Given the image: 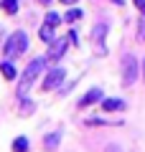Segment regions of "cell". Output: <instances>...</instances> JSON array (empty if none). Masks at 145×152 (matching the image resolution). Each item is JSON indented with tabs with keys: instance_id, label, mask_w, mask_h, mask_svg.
<instances>
[{
	"instance_id": "6da1fadb",
	"label": "cell",
	"mask_w": 145,
	"mask_h": 152,
	"mask_svg": "<svg viewBox=\"0 0 145 152\" xmlns=\"http://www.w3.org/2000/svg\"><path fill=\"white\" fill-rule=\"evenodd\" d=\"M46 56H38V58H33L31 64L26 66V71H23L21 76V81H18V96H26L28 91H31V86L36 84V79L41 76V71L46 69Z\"/></svg>"
},
{
	"instance_id": "7a4b0ae2",
	"label": "cell",
	"mask_w": 145,
	"mask_h": 152,
	"mask_svg": "<svg viewBox=\"0 0 145 152\" xmlns=\"http://www.w3.org/2000/svg\"><path fill=\"white\" fill-rule=\"evenodd\" d=\"M3 51H5V58H10V61L18 58V56H23L28 51V36H26V31H16L5 43H3Z\"/></svg>"
},
{
	"instance_id": "3957f363",
	"label": "cell",
	"mask_w": 145,
	"mask_h": 152,
	"mask_svg": "<svg viewBox=\"0 0 145 152\" xmlns=\"http://www.w3.org/2000/svg\"><path fill=\"white\" fill-rule=\"evenodd\" d=\"M59 23H61L59 13H46V20H43V26L38 28V38H41L43 43L56 41V28H59Z\"/></svg>"
},
{
	"instance_id": "277c9868",
	"label": "cell",
	"mask_w": 145,
	"mask_h": 152,
	"mask_svg": "<svg viewBox=\"0 0 145 152\" xmlns=\"http://www.w3.org/2000/svg\"><path fill=\"white\" fill-rule=\"evenodd\" d=\"M138 81V58L132 53L122 56V86H132Z\"/></svg>"
},
{
	"instance_id": "5b68a950",
	"label": "cell",
	"mask_w": 145,
	"mask_h": 152,
	"mask_svg": "<svg viewBox=\"0 0 145 152\" xmlns=\"http://www.w3.org/2000/svg\"><path fill=\"white\" fill-rule=\"evenodd\" d=\"M104 36H107V23H97L92 31V41H94V51L99 56H107V46H104Z\"/></svg>"
},
{
	"instance_id": "8992f818",
	"label": "cell",
	"mask_w": 145,
	"mask_h": 152,
	"mask_svg": "<svg viewBox=\"0 0 145 152\" xmlns=\"http://www.w3.org/2000/svg\"><path fill=\"white\" fill-rule=\"evenodd\" d=\"M66 79V71L61 69V66H56V69H51L46 74V81L41 84V89L43 91H51V89H56V86H61V81Z\"/></svg>"
},
{
	"instance_id": "52a82bcc",
	"label": "cell",
	"mask_w": 145,
	"mask_h": 152,
	"mask_svg": "<svg viewBox=\"0 0 145 152\" xmlns=\"http://www.w3.org/2000/svg\"><path fill=\"white\" fill-rule=\"evenodd\" d=\"M64 51H66V38H56V43H54V41L48 43L46 58H48V61H59L61 56H64Z\"/></svg>"
},
{
	"instance_id": "ba28073f",
	"label": "cell",
	"mask_w": 145,
	"mask_h": 152,
	"mask_svg": "<svg viewBox=\"0 0 145 152\" xmlns=\"http://www.w3.org/2000/svg\"><path fill=\"white\" fill-rule=\"evenodd\" d=\"M102 89L99 86H94V89H89V91L84 94V96L79 99V109H87V107H92V104H97V102H102Z\"/></svg>"
},
{
	"instance_id": "9c48e42d",
	"label": "cell",
	"mask_w": 145,
	"mask_h": 152,
	"mask_svg": "<svg viewBox=\"0 0 145 152\" xmlns=\"http://www.w3.org/2000/svg\"><path fill=\"white\" fill-rule=\"evenodd\" d=\"M102 109H104V112H122V109H125V102H122V99H102Z\"/></svg>"
},
{
	"instance_id": "30bf717a",
	"label": "cell",
	"mask_w": 145,
	"mask_h": 152,
	"mask_svg": "<svg viewBox=\"0 0 145 152\" xmlns=\"http://www.w3.org/2000/svg\"><path fill=\"white\" fill-rule=\"evenodd\" d=\"M59 140H61L59 132H51V134H46V140H43V150H46V152H54L56 147H59Z\"/></svg>"
},
{
	"instance_id": "8fae6325",
	"label": "cell",
	"mask_w": 145,
	"mask_h": 152,
	"mask_svg": "<svg viewBox=\"0 0 145 152\" xmlns=\"http://www.w3.org/2000/svg\"><path fill=\"white\" fill-rule=\"evenodd\" d=\"M31 112H36V102H31L28 96H21V109H18V114H21V117H28Z\"/></svg>"
},
{
	"instance_id": "7c38bea8",
	"label": "cell",
	"mask_w": 145,
	"mask_h": 152,
	"mask_svg": "<svg viewBox=\"0 0 145 152\" xmlns=\"http://www.w3.org/2000/svg\"><path fill=\"white\" fill-rule=\"evenodd\" d=\"M0 5H3V10H5L8 15H16V13H18V5H21V0H0Z\"/></svg>"
},
{
	"instance_id": "4fadbf2b",
	"label": "cell",
	"mask_w": 145,
	"mask_h": 152,
	"mask_svg": "<svg viewBox=\"0 0 145 152\" xmlns=\"http://www.w3.org/2000/svg\"><path fill=\"white\" fill-rule=\"evenodd\" d=\"M0 71H3V76H5V79H10V81H13V79H16V66L10 64V58H8V61H3V64H0Z\"/></svg>"
},
{
	"instance_id": "5bb4252c",
	"label": "cell",
	"mask_w": 145,
	"mask_h": 152,
	"mask_svg": "<svg viewBox=\"0 0 145 152\" xmlns=\"http://www.w3.org/2000/svg\"><path fill=\"white\" fill-rule=\"evenodd\" d=\"M13 152H28V140L26 137H18V140L13 142Z\"/></svg>"
},
{
	"instance_id": "9a60e30c",
	"label": "cell",
	"mask_w": 145,
	"mask_h": 152,
	"mask_svg": "<svg viewBox=\"0 0 145 152\" xmlns=\"http://www.w3.org/2000/svg\"><path fill=\"white\" fill-rule=\"evenodd\" d=\"M79 18H81V10H79V8H76V10H69V13H66V23H76Z\"/></svg>"
},
{
	"instance_id": "2e32d148",
	"label": "cell",
	"mask_w": 145,
	"mask_h": 152,
	"mask_svg": "<svg viewBox=\"0 0 145 152\" xmlns=\"http://www.w3.org/2000/svg\"><path fill=\"white\" fill-rule=\"evenodd\" d=\"M138 36L145 38V15H143V13H140V23H138Z\"/></svg>"
},
{
	"instance_id": "e0dca14e",
	"label": "cell",
	"mask_w": 145,
	"mask_h": 152,
	"mask_svg": "<svg viewBox=\"0 0 145 152\" xmlns=\"http://www.w3.org/2000/svg\"><path fill=\"white\" fill-rule=\"evenodd\" d=\"M132 3H135V5H138V10L143 13V15H145V0H132Z\"/></svg>"
},
{
	"instance_id": "ac0fdd59",
	"label": "cell",
	"mask_w": 145,
	"mask_h": 152,
	"mask_svg": "<svg viewBox=\"0 0 145 152\" xmlns=\"http://www.w3.org/2000/svg\"><path fill=\"white\" fill-rule=\"evenodd\" d=\"M69 41H71V43H76V41H79V36H76V31H71V33H69Z\"/></svg>"
},
{
	"instance_id": "d6986e66",
	"label": "cell",
	"mask_w": 145,
	"mask_h": 152,
	"mask_svg": "<svg viewBox=\"0 0 145 152\" xmlns=\"http://www.w3.org/2000/svg\"><path fill=\"white\" fill-rule=\"evenodd\" d=\"M5 43V31H3V26H0V46Z\"/></svg>"
},
{
	"instance_id": "ffe728a7",
	"label": "cell",
	"mask_w": 145,
	"mask_h": 152,
	"mask_svg": "<svg viewBox=\"0 0 145 152\" xmlns=\"http://www.w3.org/2000/svg\"><path fill=\"white\" fill-rule=\"evenodd\" d=\"M107 152H122V150H120L117 145H109V147H107Z\"/></svg>"
},
{
	"instance_id": "44dd1931",
	"label": "cell",
	"mask_w": 145,
	"mask_h": 152,
	"mask_svg": "<svg viewBox=\"0 0 145 152\" xmlns=\"http://www.w3.org/2000/svg\"><path fill=\"white\" fill-rule=\"evenodd\" d=\"M59 3H64V5H74L76 0H59Z\"/></svg>"
},
{
	"instance_id": "7402d4cb",
	"label": "cell",
	"mask_w": 145,
	"mask_h": 152,
	"mask_svg": "<svg viewBox=\"0 0 145 152\" xmlns=\"http://www.w3.org/2000/svg\"><path fill=\"white\" fill-rule=\"evenodd\" d=\"M38 3H41V5H48V3H51V0H38Z\"/></svg>"
},
{
	"instance_id": "603a6c76",
	"label": "cell",
	"mask_w": 145,
	"mask_h": 152,
	"mask_svg": "<svg viewBox=\"0 0 145 152\" xmlns=\"http://www.w3.org/2000/svg\"><path fill=\"white\" fill-rule=\"evenodd\" d=\"M112 3H117V5H122V3H125V0H112Z\"/></svg>"
},
{
	"instance_id": "cb8c5ba5",
	"label": "cell",
	"mask_w": 145,
	"mask_h": 152,
	"mask_svg": "<svg viewBox=\"0 0 145 152\" xmlns=\"http://www.w3.org/2000/svg\"><path fill=\"white\" fill-rule=\"evenodd\" d=\"M143 74H145V58H143Z\"/></svg>"
}]
</instances>
